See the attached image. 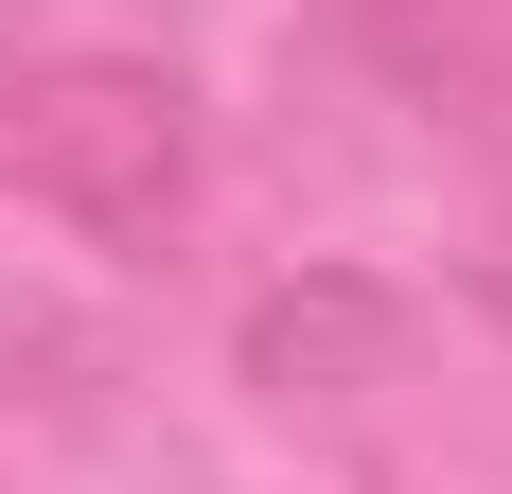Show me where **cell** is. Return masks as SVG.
Masks as SVG:
<instances>
[{
	"label": "cell",
	"mask_w": 512,
	"mask_h": 494,
	"mask_svg": "<svg viewBox=\"0 0 512 494\" xmlns=\"http://www.w3.org/2000/svg\"><path fill=\"white\" fill-rule=\"evenodd\" d=\"M0 177L89 247H159L195 212V89L159 53H18L0 71Z\"/></svg>",
	"instance_id": "6da1fadb"
},
{
	"label": "cell",
	"mask_w": 512,
	"mask_h": 494,
	"mask_svg": "<svg viewBox=\"0 0 512 494\" xmlns=\"http://www.w3.org/2000/svg\"><path fill=\"white\" fill-rule=\"evenodd\" d=\"M336 36H354L389 89L442 106V89H477V71L512 53V0H336Z\"/></svg>",
	"instance_id": "7a4b0ae2"
},
{
	"label": "cell",
	"mask_w": 512,
	"mask_h": 494,
	"mask_svg": "<svg viewBox=\"0 0 512 494\" xmlns=\"http://www.w3.org/2000/svg\"><path fill=\"white\" fill-rule=\"evenodd\" d=\"M354 353H389V300H371V283L265 300V318H248V389H318V371H354Z\"/></svg>",
	"instance_id": "3957f363"
},
{
	"label": "cell",
	"mask_w": 512,
	"mask_h": 494,
	"mask_svg": "<svg viewBox=\"0 0 512 494\" xmlns=\"http://www.w3.org/2000/svg\"><path fill=\"white\" fill-rule=\"evenodd\" d=\"M477 300H495V318H512V230H495V265H477Z\"/></svg>",
	"instance_id": "277c9868"
}]
</instances>
